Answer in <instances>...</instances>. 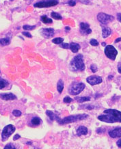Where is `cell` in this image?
<instances>
[{
	"label": "cell",
	"mask_w": 121,
	"mask_h": 149,
	"mask_svg": "<svg viewBox=\"0 0 121 149\" xmlns=\"http://www.w3.org/2000/svg\"><path fill=\"white\" fill-rule=\"evenodd\" d=\"M104 114L99 116L98 120L107 123H121V111L114 109H105Z\"/></svg>",
	"instance_id": "obj_1"
},
{
	"label": "cell",
	"mask_w": 121,
	"mask_h": 149,
	"mask_svg": "<svg viewBox=\"0 0 121 149\" xmlns=\"http://www.w3.org/2000/svg\"><path fill=\"white\" fill-rule=\"evenodd\" d=\"M70 70L73 72L83 71L85 70V64L83 62V56L81 54L75 56L69 64Z\"/></svg>",
	"instance_id": "obj_2"
},
{
	"label": "cell",
	"mask_w": 121,
	"mask_h": 149,
	"mask_svg": "<svg viewBox=\"0 0 121 149\" xmlns=\"http://www.w3.org/2000/svg\"><path fill=\"white\" fill-rule=\"evenodd\" d=\"M88 114L86 113H82V114H77V115H72L69 116L65 117L63 119H61L59 122V124L60 125H66V124H70L72 123H75L79 120H86V119L88 118Z\"/></svg>",
	"instance_id": "obj_3"
},
{
	"label": "cell",
	"mask_w": 121,
	"mask_h": 149,
	"mask_svg": "<svg viewBox=\"0 0 121 149\" xmlns=\"http://www.w3.org/2000/svg\"><path fill=\"white\" fill-rule=\"evenodd\" d=\"M85 87V84L82 82H73L69 86V93L71 95H78L84 90Z\"/></svg>",
	"instance_id": "obj_4"
},
{
	"label": "cell",
	"mask_w": 121,
	"mask_h": 149,
	"mask_svg": "<svg viewBox=\"0 0 121 149\" xmlns=\"http://www.w3.org/2000/svg\"><path fill=\"white\" fill-rule=\"evenodd\" d=\"M15 131V127L13 125H8L3 128L1 132V138L3 142H5L9 138V137Z\"/></svg>",
	"instance_id": "obj_5"
},
{
	"label": "cell",
	"mask_w": 121,
	"mask_h": 149,
	"mask_svg": "<svg viewBox=\"0 0 121 149\" xmlns=\"http://www.w3.org/2000/svg\"><path fill=\"white\" fill-rule=\"evenodd\" d=\"M105 54L109 59L112 60H115L117 55H118V52H117V50L115 49L114 46L107 45L105 47Z\"/></svg>",
	"instance_id": "obj_6"
},
{
	"label": "cell",
	"mask_w": 121,
	"mask_h": 149,
	"mask_svg": "<svg viewBox=\"0 0 121 149\" xmlns=\"http://www.w3.org/2000/svg\"><path fill=\"white\" fill-rule=\"evenodd\" d=\"M58 0H47V1H42L40 2L36 3L34 5V7L36 8H48L55 6L58 4Z\"/></svg>",
	"instance_id": "obj_7"
},
{
	"label": "cell",
	"mask_w": 121,
	"mask_h": 149,
	"mask_svg": "<svg viewBox=\"0 0 121 149\" xmlns=\"http://www.w3.org/2000/svg\"><path fill=\"white\" fill-rule=\"evenodd\" d=\"M97 19L101 23H102L103 25H106L110 21H114V17L112 16V15H107V14L101 13H99L98 15H97Z\"/></svg>",
	"instance_id": "obj_8"
},
{
	"label": "cell",
	"mask_w": 121,
	"mask_h": 149,
	"mask_svg": "<svg viewBox=\"0 0 121 149\" xmlns=\"http://www.w3.org/2000/svg\"><path fill=\"white\" fill-rule=\"evenodd\" d=\"M40 33L42 37L45 38H52L55 34V31L53 28H42L40 30Z\"/></svg>",
	"instance_id": "obj_9"
},
{
	"label": "cell",
	"mask_w": 121,
	"mask_h": 149,
	"mask_svg": "<svg viewBox=\"0 0 121 149\" xmlns=\"http://www.w3.org/2000/svg\"><path fill=\"white\" fill-rule=\"evenodd\" d=\"M86 81L90 84V85L95 86V85H97V84H101V82L103 81V79L102 78L99 77V76L92 75V76H90L88 77H87Z\"/></svg>",
	"instance_id": "obj_10"
},
{
	"label": "cell",
	"mask_w": 121,
	"mask_h": 149,
	"mask_svg": "<svg viewBox=\"0 0 121 149\" xmlns=\"http://www.w3.org/2000/svg\"><path fill=\"white\" fill-rule=\"evenodd\" d=\"M80 32L82 35H88L91 34L92 30L90 28V25L86 23H81L79 25Z\"/></svg>",
	"instance_id": "obj_11"
},
{
	"label": "cell",
	"mask_w": 121,
	"mask_h": 149,
	"mask_svg": "<svg viewBox=\"0 0 121 149\" xmlns=\"http://www.w3.org/2000/svg\"><path fill=\"white\" fill-rule=\"evenodd\" d=\"M109 136L112 138H121V127H118L109 131Z\"/></svg>",
	"instance_id": "obj_12"
},
{
	"label": "cell",
	"mask_w": 121,
	"mask_h": 149,
	"mask_svg": "<svg viewBox=\"0 0 121 149\" xmlns=\"http://www.w3.org/2000/svg\"><path fill=\"white\" fill-rule=\"evenodd\" d=\"M0 98L4 101H12V100L17 99V97L13 93L0 94Z\"/></svg>",
	"instance_id": "obj_13"
},
{
	"label": "cell",
	"mask_w": 121,
	"mask_h": 149,
	"mask_svg": "<svg viewBox=\"0 0 121 149\" xmlns=\"http://www.w3.org/2000/svg\"><path fill=\"white\" fill-rule=\"evenodd\" d=\"M46 114L47 115V116H48L49 118H50L51 120L52 121L56 120L58 123H59L60 120H61V119L60 118V117L56 115V113H54V112H53L52 111L47 110V111H46Z\"/></svg>",
	"instance_id": "obj_14"
},
{
	"label": "cell",
	"mask_w": 121,
	"mask_h": 149,
	"mask_svg": "<svg viewBox=\"0 0 121 149\" xmlns=\"http://www.w3.org/2000/svg\"><path fill=\"white\" fill-rule=\"evenodd\" d=\"M88 133L87 127L84 126H80L77 129V135L78 136H83V135H86Z\"/></svg>",
	"instance_id": "obj_15"
},
{
	"label": "cell",
	"mask_w": 121,
	"mask_h": 149,
	"mask_svg": "<svg viewBox=\"0 0 121 149\" xmlns=\"http://www.w3.org/2000/svg\"><path fill=\"white\" fill-rule=\"evenodd\" d=\"M30 123H31V125H32V126L37 127L41 124L42 120L39 117L34 116V117H33L32 119H31Z\"/></svg>",
	"instance_id": "obj_16"
},
{
	"label": "cell",
	"mask_w": 121,
	"mask_h": 149,
	"mask_svg": "<svg viewBox=\"0 0 121 149\" xmlns=\"http://www.w3.org/2000/svg\"><path fill=\"white\" fill-rule=\"evenodd\" d=\"M81 47L78 43L76 42H71L70 44V49L71 50V52L73 53H77L78 51L80 49Z\"/></svg>",
	"instance_id": "obj_17"
},
{
	"label": "cell",
	"mask_w": 121,
	"mask_h": 149,
	"mask_svg": "<svg viewBox=\"0 0 121 149\" xmlns=\"http://www.w3.org/2000/svg\"><path fill=\"white\" fill-rule=\"evenodd\" d=\"M102 31H103L102 36L104 38H107V37L111 34V33H112V30H111V29L108 27H103Z\"/></svg>",
	"instance_id": "obj_18"
},
{
	"label": "cell",
	"mask_w": 121,
	"mask_h": 149,
	"mask_svg": "<svg viewBox=\"0 0 121 149\" xmlns=\"http://www.w3.org/2000/svg\"><path fill=\"white\" fill-rule=\"evenodd\" d=\"M64 81L62 79H60L59 81H58V84H57V90L58 91V93L60 94H61L62 93V91H63L64 90Z\"/></svg>",
	"instance_id": "obj_19"
},
{
	"label": "cell",
	"mask_w": 121,
	"mask_h": 149,
	"mask_svg": "<svg viewBox=\"0 0 121 149\" xmlns=\"http://www.w3.org/2000/svg\"><path fill=\"white\" fill-rule=\"evenodd\" d=\"M40 19H41V21H42V23H45V24H47V23H53L52 19L48 18L47 15H42V16H41V17H40Z\"/></svg>",
	"instance_id": "obj_20"
},
{
	"label": "cell",
	"mask_w": 121,
	"mask_h": 149,
	"mask_svg": "<svg viewBox=\"0 0 121 149\" xmlns=\"http://www.w3.org/2000/svg\"><path fill=\"white\" fill-rule=\"evenodd\" d=\"M10 40L9 38H0V45L6 46L10 44Z\"/></svg>",
	"instance_id": "obj_21"
},
{
	"label": "cell",
	"mask_w": 121,
	"mask_h": 149,
	"mask_svg": "<svg viewBox=\"0 0 121 149\" xmlns=\"http://www.w3.org/2000/svg\"><path fill=\"white\" fill-rule=\"evenodd\" d=\"M75 99L77 100V102H79V103H83V102H86V101H90V97H76Z\"/></svg>",
	"instance_id": "obj_22"
},
{
	"label": "cell",
	"mask_w": 121,
	"mask_h": 149,
	"mask_svg": "<svg viewBox=\"0 0 121 149\" xmlns=\"http://www.w3.org/2000/svg\"><path fill=\"white\" fill-rule=\"evenodd\" d=\"M51 16L52 18L56 19V20H62V17L61 15L57 13H55V12H53V13H51Z\"/></svg>",
	"instance_id": "obj_23"
},
{
	"label": "cell",
	"mask_w": 121,
	"mask_h": 149,
	"mask_svg": "<svg viewBox=\"0 0 121 149\" xmlns=\"http://www.w3.org/2000/svg\"><path fill=\"white\" fill-rule=\"evenodd\" d=\"M63 41H64V38H61V37H58V38H56L52 40V42H54V44H56V45L62 44V43L63 42Z\"/></svg>",
	"instance_id": "obj_24"
},
{
	"label": "cell",
	"mask_w": 121,
	"mask_h": 149,
	"mask_svg": "<svg viewBox=\"0 0 121 149\" xmlns=\"http://www.w3.org/2000/svg\"><path fill=\"white\" fill-rule=\"evenodd\" d=\"M23 28L25 30H33V29L36 28V26H35V25H23Z\"/></svg>",
	"instance_id": "obj_25"
},
{
	"label": "cell",
	"mask_w": 121,
	"mask_h": 149,
	"mask_svg": "<svg viewBox=\"0 0 121 149\" xmlns=\"http://www.w3.org/2000/svg\"><path fill=\"white\" fill-rule=\"evenodd\" d=\"M90 44L92 46H94V47H97L99 45V42L97 41L96 39H91L90 41Z\"/></svg>",
	"instance_id": "obj_26"
},
{
	"label": "cell",
	"mask_w": 121,
	"mask_h": 149,
	"mask_svg": "<svg viewBox=\"0 0 121 149\" xmlns=\"http://www.w3.org/2000/svg\"><path fill=\"white\" fill-rule=\"evenodd\" d=\"M8 84V82L5 80H0V90L4 88Z\"/></svg>",
	"instance_id": "obj_27"
},
{
	"label": "cell",
	"mask_w": 121,
	"mask_h": 149,
	"mask_svg": "<svg viewBox=\"0 0 121 149\" xmlns=\"http://www.w3.org/2000/svg\"><path fill=\"white\" fill-rule=\"evenodd\" d=\"M13 114L16 117H19L21 116V114H22V113H21V111L17 110V109H15V110L13 111Z\"/></svg>",
	"instance_id": "obj_28"
},
{
	"label": "cell",
	"mask_w": 121,
	"mask_h": 149,
	"mask_svg": "<svg viewBox=\"0 0 121 149\" xmlns=\"http://www.w3.org/2000/svg\"><path fill=\"white\" fill-rule=\"evenodd\" d=\"M63 101H64V103H71V102L73 101V99H71V98L69 97H65L64 98Z\"/></svg>",
	"instance_id": "obj_29"
},
{
	"label": "cell",
	"mask_w": 121,
	"mask_h": 149,
	"mask_svg": "<svg viewBox=\"0 0 121 149\" xmlns=\"http://www.w3.org/2000/svg\"><path fill=\"white\" fill-rule=\"evenodd\" d=\"M3 149H17V148L15 147V145H13V144H11L10 143V144H7Z\"/></svg>",
	"instance_id": "obj_30"
},
{
	"label": "cell",
	"mask_w": 121,
	"mask_h": 149,
	"mask_svg": "<svg viewBox=\"0 0 121 149\" xmlns=\"http://www.w3.org/2000/svg\"><path fill=\"white\" fill-rule=\"evenodd\" d=\"M60 47H61L62 48L65 49H70V44H69V43L62 42V44H60Z\"/></svg>",
	"instance_id": "obj_31"
},
{
	"label": "cell",
	"mask_w": 121,
	"mask_h": 149,
	"mask_svg": "<svg viewBox=\"0 0 121 149\" xmlns=\"http://www.w3.org/2000/svg\"><path fill=\"white\" fill-rule=\"evenodd\" d=\"M90 70L92 72H96L98 70V68H97L96 64H92L90 66Z\"/></svg>",
	"instance_id": "obj_32"
},
{
	"label": "cell",
	"mask_w": 121,
	"mask_h": 149,
	"mask_svg": "<svg viewBox=\"0 0 121 149\" xmlns=\"http://www.w3.org/2000/svg\"><path fill=\"white\" fill-rule=\"evenodd\" d=\"M69 5L71 6H75L76 5V1L75 0H70L69 1Z\"/></svg>",
	"instance_id": "obj_33"
},
{
	"label": "cell",
	"mask_w": 121,
	"mask_h": 149,
	"mask_svg": "<svg viewBox=\"0 0 121 149\" xmlns=\"http://www.w3.org/2000/svg\"><path fill=\"white\" fill-rule=\"evenodd\" d=\"M23 35H24V36H25L26 37H28V38H32V35L30 34V32H22Z\"/></svg>",
	"instance_id": "obj_34"
},
{
	"label": "cell",
	"mask_w": 121,
	"mask_h": 149,
	"mask_svg": "<svg viewBox=\"0 0 121 149\" xmlns=\"http://www.w3.org/2000/svg\"><path fill=\"white\" fill-rule=\"evenodd\" d=\"M87 106L86 108L87 109H89V110H91V109H93L94 108H95V107L92 106V105H86Z\"/></svg>",
	"instance_id": "obj_35"
},
{
	"label": "cell",
	"mask_w": 121,
	"mask_h": 149,
	"mask_svg": "<svg viewBox=\"0 0 121 149\" xmlns=\"http://www.w3.org/2000/svg\"><path fill=\"white\" fill-rule=\"evenodd\" d=\"M117 19H118L119 22L121 23V13L117 14Z\"/></svg>",
	"instance_id": "obj_36"
},
{
	"label": "cell",
	"mask_w": 121,
	"mask_h": 149,
	"mask_svg": "<svg viewBox=\"0 0 121 149\" xmlns=\"http://www.w3.org/2000/svg\"><path fill=\"white\" fill-rule=\"evenodd\" d=\"M118 71L119 73L121 74V62H120L118 64Z\"/></svg>",
	"instance_id": "obj_37"
},
{
	"label": "cell",
	"mask_w": 121,
	"mask_h": 149,
	"mask_svg": "<svg viewBox=\"0 0 121 149\" xmlns=\"http://www.w3.org/2000/svg\"><path fill=\"white\" fill-rule=\"evenodd\" d=\"M20 138V136H19V134H16L15 135V136H14V138H13V140H14L15 141V140H18V139H19Z\"/></svg>",
	"instance_id": "obj_38"
},
{
	"label": "cell",
	"mask_w": 121,
	"mask_h": 149,
	"mask_svg": "<svg viewBox=\"0 0 121 149\" xmlns=\"http://www.w3.org/2000/svg\"><path fill=\"white\" fill-rule=\"evenodd\" d=\"M116 144H117V146L119 147V148H121V138L120 139V140H118V141H117Z\"/></svg>",
	"instance_id": "obj_39"
},
{
	"label": "cell",
	"mask_w": 121,
	"mask_h": 149,
	"mask_svg": "<svg viewBox=\"0 0 121 149\" xmlns=\"http://www.w3.org/2000/svg\"><path fill=\"white\" fill-rule=\"evenodd\" d=\"M119 41H121V38H117L116 40H115V42L117 43V42H118Z\"/></svg>",
	"instance_id": "obj_40"
},
{
	"label": "cell",
	"mask_w": 121,
	"mask_h": 149,
	"mask_svg": "<svg viewBox=\"0 0 121 149\" xmlns=\"http://www.w3.org/2000/svg\"><path fill=\"white\" fill-rule=\"evenodd\" d=\"M65 29H66V30H68V31H69L70 29H71V28H70L69 27H65Z\"/></svg>",
	"instance_id": "obj_41"
},
{
	"label": "cell",
	"mask_w": 121,
	"mask_h": 149,
	"mask_svg": "<svg viewBox=\"0 0 121 149\" xmlns=\"http://www.w3.org/2000/svg\"><path fill=\"white\" fill-rule=\"evenodd\" d=\"M105 45H106V43H105V42H102V46L105 47Z\"/></svg>",
	"instance_id": "obj_42"
},
{
	"label": "cell",
	"mask_w": 121,
	"mask_h": 149,
	"mask_svg": "<svg viewBox=\"0 0 121 149\" xmlns=\"http://www.w3.org/2000/svg\"><path fill=\"white\" fill-rule=\"evenodd\" d=\"M112 77H113V76H110V77H109V79H112Z\"/></svg>",
	"instance_id": "obj_43"
},
{
	"label": "cell",
	"mask_w": 121,
	"mask_h": 149,
	"mask_svg": "<svg viewBox=\"0 0 121 149\" xmlns=\"http://www.w3.org/2000/svg\"><path fill=\"white\" fill-rule=\"evenodd\" d=\"M10 1H13V0H10Z\"/></svg>",
	"instance_id": "obj_44"
}]
</instances>
